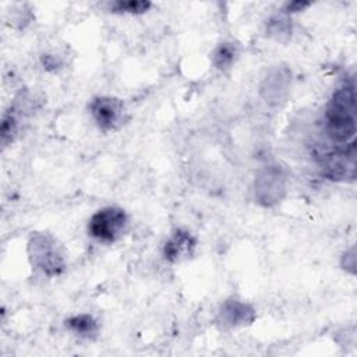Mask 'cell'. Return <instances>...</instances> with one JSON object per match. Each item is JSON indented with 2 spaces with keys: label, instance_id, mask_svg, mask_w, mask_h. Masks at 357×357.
<instances>
[{
  "label": "cell",
  "instance_id": "6da1fadb",
  "mask_svg": "<svg viewBox=\"0 0 357 357\" xmlns=\"http://www.w3.org/2000/svg\"><path fill=\"white\" fill-rule=\"evenodd\" d=\"M325 130L328 137L340 145L354 142L356 134V95L354 84L337 88L325 113Z\"/></svg>",
  "mask_w": 357,
  "mask_h": 357
},
{
  "label": "cell",
  "instance_id": "7a4b0ae2",
  "mask_svg": "<svg viewBox=\"0 0 357 357\" xmlns=\"http://www.w3.org/2000/svg\"><path fill=\"white\" fill-rule=\"evenodd\" d=\"M28 254L31 264L47 276H56L64 269V258L60 252L59 244L49 234H32L28 243Z\"/></svg>",
  "mask_w": 357,
  "mask_h": 357
},
{
  "label": "cell",
  "instance_id": "3957f363",
  "mask_svg": "<svg viewBox=\"0 0 357 357\" xmlns=\"http://www.w3.org/2000/svg\"><path fill=\"white\" fill-rule=\"evenodd\" d=\"M128 216L119 206H106L96 211L88 223V233L100 243H114L126 231Z\"/></svg>",
  "mask_w": 357,
  "mask_h": 357
},
{
  "label": "cell",
  "instance_id": "277c9868",
  "mask_svg": "<svg viewBox=\"0 0 357 357\" xmlns=\"http://www.w3.org/2000/svg\"><path fill=\"white\" fill-rule=\"evenodd\" d=\"M322 174L333 181H353L356 177V144L329 151L321 156Z\"/></svg>",
  "mask_w": 357,
  "mask_h": 357
},
{
  "label": "cell",
  "instance_id": "5b68a950",
  "mask_svg": "<svg viewBox=\"0 0 357 357\" xmlns=\"http://www.w3.org/2000/svg\"><path fill=\"white\" fill-rule=\"evenodd\" d=\"M89 113L96 126L103 131L120 128L127 121V110L121 99L114 96H98L89 103Z\"/></svg>",
  "mask_w": 357,
  "mask_h": 357
},
{
  "label": "cell",
  "instance_id": "8992f818",
  "mask_svg": "<svg viewBox=\"0 0 357 357\" xmlns=\"http://www.w3.org/2000/svg\"><path fill=\"white\" fill-rule=\"evenodd\" d=\"M197 248V238L187 230L177 229L163 245V257L173 264L183 262L192 257Z\"/></svg>",
  "mask_w": 357,
  "mask_h": 357
},
{
  "label": "cell",
  "instance_id": "52a82bcc",
  "mask_svg": "<svg viewBox=\"0 0 357 357\" xmlns=\"http://www.w3.org/2000/svg\"><path fill=\"white\" fill-rule=\"evenodd\" d=\"M255 194L261 202L271 205L278 202L284 192V180L280 172L269 169L265 170L255 181Z\"/></svg>",
  "mask_w": 357,
  "mask_h": 357
},
{
  "label": "cell",
  "instance_id": "ba28073f",
  "mask_svg": "<svg viewBox=\"0 0 357 357\" xmlns=\"http://www.w3.org/2000/svg\"><path fill=\"white\" fill-rule=\"evenodd\" d=\"M219 318L225 326L237 328L250 325L255 319V311L250 304L244 301L227 300L220 307Z\"/></svg>",
  "mask_w": 357,
  "mask_h": 357
},
{
  "label": "cell",
  "instance_id": "9c48e42d",
  "mask_svg": "<svg viewBox=\"0 0 357 357\" xmlns=\"http://www.w3.org/2000/svg\"><path fill=\"white\" fill-rule=\"evenodd\" d=\"M66 326L77 336L92 339L96 336L99 326L96 319L89 314H78L74 317H70L66 321Z\"/></svg>",
  "mask_w": 357,
  "mask_h": 357
},
{
  "label": "cell",
  "instance_id": "30bf717a",
  "mask_svg": "<svg viewBox=\"0 0 357 357\" xmlns=\"http://www.w3.org/2000/svg\"><path fill=\"white\" fill-rule=\"evenodd\" d=\"M238 52H237V46L234 43H229V42H225V43H220L212 53V63L216 68L219 70H226L229 68L236 57H237Z\"/></svg>",
  "mask_w": 357,
  "mask_h": 357
},
{
  "label": "cell",
  "instance_id": "8fae6325",
  "mask_svg": "<svg viewBox=\"0 0 357 357\" xmlns=\"http://www.w3.org/2000/svg\"><path fill=\"white\" fill-rule=\"evenodd\" d=\"M151 1L146 0H119L110 4V10L114 13L142 14L151 8Z\"/></svg>",
  "mask_w": 357,
  "mask_h": 357
},
{
  "label": "cell",
  "instance_id": "7c38bea8",
  "mask_svg": "<svg viewBox=\"0 0 357 357\" xmlns=\"http://www.w3.org/2000/svg\"><path fill=\"white\" fill-rule=\"evenodd\" d=\"M268 33L271 36H275L278 40H283V38H289L290 32H291V25L290 21L282 15H276L272 17L268 22Z\"/></svg>",
  "mask_w": 357,
  "mask_h": 357
},
{
  "label": "cell",
  "instance_id": "4fadbf2b",
  "mask_svg": "<svg viewBox=\"0 0 357 357\" xmlns=\"http://www.w3.org/2000/svg\"><path fill=\"white\" fill-rule=\"evenodd\" d=\"M17 130H18L17 116L14 113H11V112L4 114L3 121H1V139H3V144H7V142L13 141L14 135L17 134Z\"/></svg>",
  "mask_w": 357,
  "mask_h": 357
},
{
  "label": "cell",
  "instance_id": "5bb4252c",
  "mask_svg": "<svg viewBox=\"0 0 357 357\" xmlns=\"http://www.w3.org/2000/svg\"><path fill=\"white\" fill-rule=\"evenodd\" d=\"M311 3L307 1H293V3H287L284 6V13H297V11H303L304 8L310 7Z\"/></svg>",
  "mask_w": 357,
  "mask_h": 357
}]
</instances>
